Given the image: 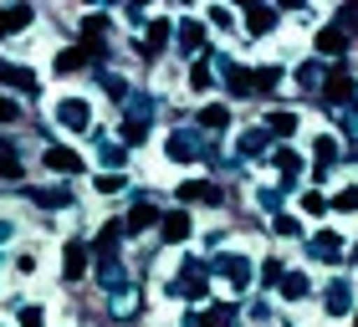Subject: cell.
Instances as JSON below:
<instances>
[{
	"label": "cell",
	"instance_id": "8fae6325",
	"mask_svg": "<svg viewBox=\"0 0 358 327\" xmlns=\"http://www.w3.org/2000/svg\"><path fill=\"white\" fill-rule=\"evenodd\" d=\"M31 205H41V210H72V189L67 184H41V189H31Z\"/></svg>",
	"mask_w": 358,
	"mask_h": 327
},
{
	"label": "cell",
	"instance_id": "ffe728a7",
	"mask_svg": "<svg viewBox=\"0 0 358 327\" xmlns=\"http://www.w3.org/2000/svg\"><path fill=\"white\" fill-rule=\"evenodd\" d=\"M271 26H276V10L271 6H246V31H251V36H266Z\"/></svg>",
	"mask_w": 358,
	"mask_h": 327
},
{
	"label": "cell",
	"instance_id": "bcb514c9",
	"mask_svg": "<svg viewBox=\"0 0 358 327\" xmlns=\"http://www.w3.org/2000/svg\"><path fill=\"white\" fill-rule=\"evenodd\" d=\"M276 205H282V189H262V210H271V215H276Z\"/></svg>",
	"mask_w": 358,
	"mask_h": 327
},
{
	"label": "cell",
	"instance_id": "7c38bea8",
	"mask_svg": "<svg viewBox=\"0 0 358 327\" xmlns=\"http://www.w3.org/2000/svg\"><path fill=\"white\" fill-rule=\"evenodd\" d=\"M220 72H225V87H231L236 97H251V92H256V72H251V67H236V61H220Z\"/></svg>",
	"mask_w": 358,
	"mask_h": 327
},
{
	"label": "cell",
	"instance_id": "b9f144b4",
	"mask_svg": "<svg viewBox=\"0 0 358 327\" xmlns=\"http://www.w3.org/2000/svg\"><path fill=\"white\" fill-rule=\"evenodd\" d=\"M210 26H220V31H231V26H236V15H231V10H225V6H215V10H210Z\"/></svg>",
	"mask_w": 358,
	"mask_h": 327
},
{
	"label": "cell",
	"instance_id": "f35d334b",
	"mask_svg": "<svg viewBox=\"0 0 358 327\" xmlns=\"http://www.w3.org/2000/svg\"><path fill=\"white\" fill-rule=\"evenodd\" d=\"M302 210H307V215H322V210H328V200H322L317 189H307V194H302Z\"/></svg>",
	"mask_w": 358,
	"mask_h": 327
},
{
	"label": "cell",
	"instance_id": "cb8c5ba5",
	"mask_svg": "<svg viewBox=\"0 0 358 327\" xmlns=\"http://www.w3.org/2000/svg\"><path fill=\"white\" fill-rule=\"evenodd\" d=\"M31 26V6H6L0 10V36H10V31Z\"/></svg>",
	"mask_w": 358,
	"mask_h": 327
},
{
	"label": "cell",
	"instance_id": "4fadbf2b",
	"mask_svg": "<svg viewBox=\"0 0 358 327\" xmlns=\"http://www.w3.org/2000/svg\"><path fill=\"white\" fill-rule=\"evenodd\" d=\"M313 256L328 261V266H338V261H343V235H338V231H317L313 235Z\"/></svg>",
	"mask_w": 358,
	"mask_h": 327
},
{
	"label": "cell",
	"instance_id": "836d02e7",
	"mask_svg": "<svg viewBox=\"0 0 358 327\" xmlns=\"http://www.w3.org/2000/svg\"><path fill=\"white\" fill-rule=\"evenodd\" d=\"M21 327H46V307L26 302V307H21Z\"/></svg>",
	"mask_w": 358,
	"mask_h": 327
},
{
	"label": "cell",
	"instance_id": "30bf717a",
	"mask_svg": "<svg viewBox=\"0 0 358 327\" xmlns=\"http://www.w3.org/2000/svg\"><path fill=\"white\" fill-rule=\"evenodd\" d=\"M87 261H92V245H83V240H67V251H62V276H83L87 271Z\"/></svg>",
	"mask_w": 358,
	"mask_h": 327
},
{
	"label": "cell",
	"instance_id": "7dc6e473",
	"mask_svg": "<svg viewBox=\"0 0 358 327\" xmlns=\"http://www.w3.org/2000/svg\"><path fill=\"white\" fill-rule=\"evenodd\" d=\"M0 123H15V103L10 97H0Z\"/></svg>",
	"mask_w": 358,
	"mask_h": 327
},
{
	"label": "cell",
	"instance_id": "f546056e",
	"mask_svg": "<svg viewBox=\"0 0 358 327\" xmlns=\"http://www.w3.org/2000/svg\"><path fill=\"white\" fill-rule=\"evenodd\" d=\"M271 169H282V174L292 179V174H297V169H302V159H297V154H292V149H276V154H271Z\"/></svg>",
	"mask_w": 358,
	"mask_h": 327
},
{
	"label": "cell",
	"instance_id": "ba28073f",
	"mask_svg": "<svg viewBox=\"0 0 358 327\" xmlns=\"http://www.w3.org/2000/svg\"><path fill=\"white\" fill-rule=\"evenodd\" d=\"M0 82H6L10 92H26V97H36V72H31V67H15V61H0Z\"/></svg>",
	"mask_w": 358,
	"mask_h": 327
},
{
	"label": "cell",
	"instance_id": "7402d4cb",
	"mask_svg": "<svg viewBox=\"0 0 358 327\" xmlns=\"http://www.w3.org/2000/svg\"><path fill=\"white\" fill-rule=\"evenodd\" d=\"M200 128H205V133H225V128H231V108H225V103H210V108L200 112Z\"/></svg>",
	"mask_w": 358,
	"mask_h": 327
},
{
	"label": "cell",
	"instance_id": "ab89813d",
	"mask_svg": "<svg viewBox=\"0 0 358 327\" xmlns=\"http://www.w3.org/2000/svg\"><path fill=\"white\" fill-rule=\"evenodd\" d=\"M189 87H194V92L210 87V67H205V61H194V67H189Z\"/></svg>",
	"mask_w": 358,
	"mask_h": 327
},
{
	"label": "cell",
	"instance_id": "f1b7e54d",
	"mask_svg": "<svg viewBox=\"0 0 358 327\" xmlns=\"http://www.w3.org/2000/svg\"><path fill=\"white\" fill-rule=\"evenodd\" d=\"M97 159H103L108 169H123V164H128V149H123V143H103V149H97Z\"/></svg>",
	"mask_w": 358,
	"mask_h": 327
},
{
	"label": "cell",
	"instance_id": "8d00e7d4",
	"mask_svg": "<svg viewBox=\"0 0 358 327\" xmlns=\"http://www.w3.org/2000/svg\"><path fill=\"white\" fill-rule=\"evenodd\" d=\"M313 159H317V164H333V159H338V143H333V138H317V143H313Z\"/></svg>",
	"mask_w": 358,
	"mask_h": 327
},
{
	"label": "cell",
	"instance_id": "484cf974",
	"mask_svg": "<svg viewBox=\"0 0 358 327\" xmlns=\"http://www.w3.org/2000/svg\"><path fill=\"white\" fill-rule=\"evenodd\" d=\"M266 143H271V128H266V123H262V128H246V133H241V154L251 159V154H262Z\"/></svg>",
	"mask_w": 358,
	"mask_h": 327
},
{
	"label": "cell",
	"instance_id": "e575fe53",
	"mask_svg": "<svg viewBox=\"0 0 358 327\" xmlns=\"http://www.w3.org/2000/svg\"><path fill=\"white\" fill-rule=\"evenodd\" d=\"M83 61H87V46H83V52L72 46V52H62V57H57V72H72V67H83Z\"/></svg>",
	"mask_w": 358,
	"mask_h": 327
},
{
	"label": "cell",
	"instance_id": "d590c367",
	"mask_svg": "<svg viewBox=\"0 0 358 327\" xmlns=\"http://www.w3.org/2000/svg\"><path fill=\"white\" fill-rule=\"evenodd\" d=\"M103 87H108V97H113V103H128V97H134L123 77H103Z\"/></svg>",
	"mask_w": 358,
	"mask_h": 327
},
{
	"label": "cell",
	"instance_id": "7bdbcfd3",
	"mask_svg": "<svg viewBox=\"0 0 358 327\" xmlns=\"http://www.w3.org/2000/svg\"><path fill=\"white\" fill-rule=\"evenodd\" d=\"M97 189H103V194H118V189H123V174H97Z\"/></svg>",
	"mask_w": 358,
	"mask_h": 327
},
{
	"label": "cell",
	"instance_id": "d6a6232c",
	"mask_svg": "<svg viewBox=\"0 0 358 327\" xmlns=\"http://www.w3.org/2000/svg\"><path fill=\"white\" fill-rule=\"evenodd\" d=\"M282 87V67H262L256 72V92H276Z\"/></svg>",
	"mask_w": 358,
	"mask_h": 327
},
{
	"label": "cell",
	"instance_id": "5bb4252c",
	"mask_svg": "<svg viewBox=\"0 0 358 327\" xmlns=\"http://www.w3.org/2000/svg\"><path fill=\"white\" fill-rule=\"evenodd\" d=\"M169 36H174V21H149V31H143V46H138V52H143V57H159V52L169 46Z\"/></svg>",
	"mask_w": 358,
	"mask_h": 327
},
{
	"label": "cell",
	"instance_id": "6da1fadb",
	"mask_svg": "<svg viewBox=\"0 0 358 327\" xmlns=\"http://www.w3.org/2000/svg\"><path fill=\"white\" fill-rule=\"evenodd\" d=\"M169 291H174V297H185V302H205L210 297V282H205V271L194 266V261H185V271H179V282Z\"/></svg>",
	"mask_w": 358,
	"mask_h": 327
},
{
	"label": "cell",
	"instance_id": "d4e9b609",
	"mask_svg": "<svg viewBox=\"0 0 358 327\" xmlns=\"http://www.w3.org/2000/svg\"><path fill=\"white\" fill-rule=\"evenodd\" d=\"M266 128H271V138H292V133H297V112H292V108L271 112V118H266Z\"/></svg>",
	"mask_w": 358,
	"mask_h": 327
},
{
	"label": "cell",
	"instance_id": "ee69618b",
	"mask_svg": "<svg viewBox=\"0 0 358 327\" xmlns=\"http://www.w3.org/2000/svg\"><path fill=\"white\" fill-rule=\"evenodd\" d=\"M143 133H149L143 123H123V143H143Z\"/></svg>",
	"mask_w": 358,
	"mask_h": 327
},
{
	"label": "cell",
	"instance_id": "2e32d148",
	"mask_svg": "<svg viewBox=\"0 0 358 327\" xmlns=\"http://www.w3.org/2000/svg\"><path fill=\"white\" fill-rule=\"evenodd\" d=\"M41 164H46V169H57V174H77V169H83V159H77L72 149H62V143H52V149L41 154Z\"/></svg>",
	"mask_w": 358,
	"mask_h": 327
},
{
	"label": "cell",
	"instance_id": "603a6c76",
	"mask_svg": "<svg viewBox=\"0 0 358 327\" xmlns=\"http://www.w3.org/2000/svg\"><path fill=\"white\" fill-rule=\"evenodd\" d=\"M154 112H159V97H149V92L128 97V123H143V118H154Z\"/></svg>",
	"mask_w": 358,
	"mask_h": 327
},
{
	"label": "cell",
	"instance_id": "83f0119b",
	"mask_svg": "<svg viewBox=\"0 0 358 327\" xmlns=\"http://www.w3.org/2000/svg\"><path fill=\"white\" fill-rule=\"evenodd\" d=\"M0 179H21V159H15L10 143H0Z\"/></svg>",
	"mask_w": 358,
	"mask_h": 327
},
{
	"label": "cell",
	"instance_id": "681fc988",
	"mask_svg": "<svg viewBox=\"0 0 358 327\" xmlns=\"http://www.w3.org/2000/svg\"><path fill=\"white\" fill-rule=\"evenodd\" d=\"M353 327H358V312H353Z\"/></svg>",
	"mask_w": 358,
	"mask_h": 327
},
{
	"label": "cell",
	"instance_id": "3957f363",
	"mask_svg": "<svg viewBox=\"0 0 358 327\" xmlns=\"http://www.w3.org/2000/svg\"><path fill=\"white\" fill-rule=\"evenodd\" d=\"M123 231H128L123 220H108L103 231H97V240H92V256H97V266H108V261H118V240H123Z\"/></svg>",
	"mask_w": 358,
	"mask_h": 327
},
{
	"label": "cell",
	"instance_id": "ac0fdd59",
	"mask_svg": "<svg viewBox=\"0 0 358 327\" xmlns=\"http://www.w3.org/2000/svg\"><path fill=\"white\" fill-rule=\"evenodd\" d=\"M108 312H113V317H138V286L113 291V297H108Z\"/></svg>",
	"mask_w": 358,
	"mask_h": 327
},
{
	"label": "cell",
	"instance_id": "4dcf8cb0",
	"mask_svg": "<svg viewBox=\"0 0 358 327\" xmlns=\"http://www.w3.org/2000/svg\"><path fill=\"white\" fill-rule=\"evenodd\" d=\"M333 210H338V215H358V184H348V189H338V200H333Z\"/></svg>",
	"mask_w": 358,
	"mask_h": 327
},
{
	"label": "cell",
	"instance_id": "60d3db41",
	"mask_svg": "<svg viewBox=\"0 0 358 327\" xmlns=\"http://www.w3.org/2000/svg\"><path fill=\"white\" fill-rule=\"evenodd\" d=\"M338 31H358V6H343V10H338Z\"/></svg>",
	"mask_w": 358,
	"mask_h": 327
},
{
	"label": "cell",
	"instance_id": "277c9868",
	"mask_svg": "<svg viewBox=\"0 0 358 327\" xmlns=\"http://www.w3.org/2000/svg\"><path fill=\"white\" fill-rule=\"evenodd\" d=\"M322 307H328V317H353V286L343 282V276L322 286Z\"/></svg>",
	"mask_w": 358,
	"mask_h": 327
},
{
	"label": "cell",
	"instance_id": "4316f807",
	"mask_svg": "<svg viewBox=\"0 0 358 327\" xmlns=\"http://www.w3.org/2000/svg\"><path fill=\"white\" fill-rule=\"evenodd\" d=\"M307 291H313V286H307L302 271H287V276H282V297H287V302H302Z\"/></svg>",
	"mask_w": 358,
	"mask_h": 327
},
{
	"label": "cell",
	"instance_id": "74e56055",
	"mask_svg": "<svg viewBox=\"0 0 358 327\" xmlns=\"http://www.w3.org/2000/svg\"><path fill=\"white\" fill-rule=\"evenodd\" d=\"M271 231L292 240V235H297V231H302V225H297V220H292V215H271Z\"/></svg>",
	"mask_w": 358,
	"mask_h": 327
},
{
	"label": "cell",
	"instance_id": "8992f818",
	"mask_svg": "<svg viewBox=\"0 0 358 327\" xmlns=\"http://www.w3.org/2000/svg\"><path fill=\"white\" fill-rule=\"evenodd\" d=\"M174 36H179V52H185L189 61L210 52V46H205V26H200V21H179V26H174Z\"/></svg>",
	"mask_w": 358,
	"mask_h": 327
},
{
	"label": "cell",
	"instance_id": "9c48e42d",
	"mask_svg": "<svg viewBox=\"0 0 358 327\" xmlns=\"http://www.w3.org/2000/svg\"><path fill=\"white\" fill-rule=\"evenodd\" d=\"M179 200L185 205H220V184H210V179H185V184H179Z\"/></svg>",
	"mask_w": 358,
	"mask_h": 327
},
{
	"label": "cell",
	"instance_id": "1f68e13d",
	"mask_svg": "<svg viewBox=\"0 0 358 327\" xmlns=\"http://www.w3.org/2000/svg\"><path fill=\"white\" fill-rule=\"evenodd\" d=\"M297 82H302V87H322L328 77H322V67H317V61H302V67H297Z\"/></svg>",
	"mask_w": 358,
	"mask_h": 327
},
{
	"label": "cell",
	"instance_id": "d6986e66",
	"mask_svg": "<svg viewBox=\"0 0 358 327\" xmlns=\"http://www.w3.org/2000/svg\"><path fill=\"white\" fill-rule=\"evenodd\" d=\"M159 235H164L169 245H179V240L189 235V215H185V210H169V215H164V225H159Z\"/></svg>",
	"mask_w": 358,
	"mask_h": 327
},
{
	"label": "cell",
	"instance_id": "7a4b0ae2",
	"mask_svg": "<svg viewBox=\"0 0 358 327\" xmlns=\"http://www.w3.org/2000/svg\"><path fill=\"white\" fill-rule=\"evenodd\" d=\"M210 149H205V138L194 133V128H179V133L169 138V159L174 164H194V159H205Z\"/></svg>",
	"mask_w": 358,
	"mask_h": 327
},
{
	"label": "cell",
	"instance_id": "9a60e30c",
	"mask_svg": "<svg viewBox=\"0 0 358 327\" xmlns=\"http://www.w3.org/2000/svg\"><path fill=\"white\" fill-rule=\"evenodd\" d=\"M322 97H328V103H348V108H353V103H358V97H353V77L338 67L328 82H322Z\"/></svg>",
	"mask_w": 358,
	"mask_h": 327
},
{
	"label": "cell",
	"instance_id": "e0dca14e",
	"mask_svg": "<svg viewBox=\"0 0 358 327\" xmlns=\"http://www.w3.org/2000/svg\"><path fill=\"white\" fill-rule=\"evenodd\" d=\"M317 52H322V57H343V52H348V31L322 26V31H317Z\"/></svg>",
	"mask_w": 358,
	"mask_h": 327
},
{
	"label": "cell",
	"instance_id": "44dd1931",
	"mask_svg": "<svg viewBox=\"0 0 358 327\" xmlns=\"http://www.w3.org/2000/svg\"><path fill=\"white\" fill-rule=\"evenodd\" d=\"M154 215H159V210H154L149 200H138L134 210H128V220H123V225H128V235H143V231L154 225Z\"/></svg>",
	"mask_w": 358,
	"mask_h": 327
},
{
	"label": "cell",
	"instance_id": "52a82bcc",
	"mask_svg": "<svg viewBox=\"0 0 358 327\" xmlns=\"http://www.w3.org/2000/svg\"><path fill=\"white\" fill-rule=\"evenodd\" d=\"M57 123L62 128H92V108L83 103V97H62L57 103Z\"/></svg>",
	"mask_w": 358,
	"mask_h": 327
},
{
	"label": "cell",
	"instance_id": "5b68a950",
	"mask_svg": "<svg viewBox=\"0 0 358 327\" xmlns=\"http://www.w3.org/2000/svg\"><path fill=\"white\" fill-rule=\"evenodd\" d=\"M215 271H220L236 291H246V286H251V261L241 256V251H236V256H215Z\"/></svg>",
	"mask_w": 358,
	"mask_h": 327
},
{
	"label": "cell",
	"instance_id": "f6af8a7d",
	"mask_svg": "<svg viewBox=\"0 0 358 327\" xmlns=\"http://www.w3.org/2000/svg\"><path fill=\"white\" fill-rule=\"evenodd\" d=\"M282 276H287V271L276 266V261H266V266H262V282H266V286H276V282H282Z\"/></svg>",
	"mask_w": 358,
	"mask_h": 327
},
{
	"label": "cell",
	"instance_id": "c3c4849f",
	"mask_svg": "<svg viewBox=\"0 0 358 327\" xmlns=\"http://www.w3.org/2000/svg\"><path fill=\"white\" fill-rule=\"evenodd\" d=\"M185 327H210V317H185Z\"/></svg>",
	"mask_w": 358,
	"mask_h": 327
}]
</instances>
